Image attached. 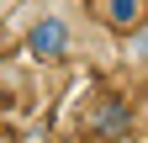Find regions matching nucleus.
<instances>
[{
  "mask_svg": "<svg viewBox=\"0 0 148 143\" xmlns=\"http://www.w3.org/2000/svg\"><path fill=\"white\" fill-rule=\"evenodd\" d=\"M27 53H32V58H64V53H69V21H64L58 11H48V16H37V21H32Z\"/></svg>",
  "mask_w": 148,
  "mask_h": 143,
  "instance_id": "nucleus-1",
  "label": "nucleus"
},
{
  "mask_svg": "<svg viewBox=\"0 0 148 143\" xmlns=\"http://www.w3.org/2000/svg\"><path fill=\"white\" fill-rule=\"evenodd\" d=\"M95 11H101V21L111 32H138L148 21V0H101Z\"/></svg>",
  "mask_w": 148,
  "mask_h": 143,
  "instance_id": "nucleus-2",
  "label": "nucleus"
},
{
  "mask_svg": "<svg viewBox=\"0 0 148 143\" xmlns=\"http://www.w3.org/2000/svg\"><path fill=\"white\" fill-rule=\"evenodd\" d=\"M95 133H101V138L127 133V101H101V106H95Z\"/></svg>",
  "mask_w": 148,
  "mask_h": 143,
  "instance_id": "nucleus-3",
  "label": "nucleus"
}]
</instances>
